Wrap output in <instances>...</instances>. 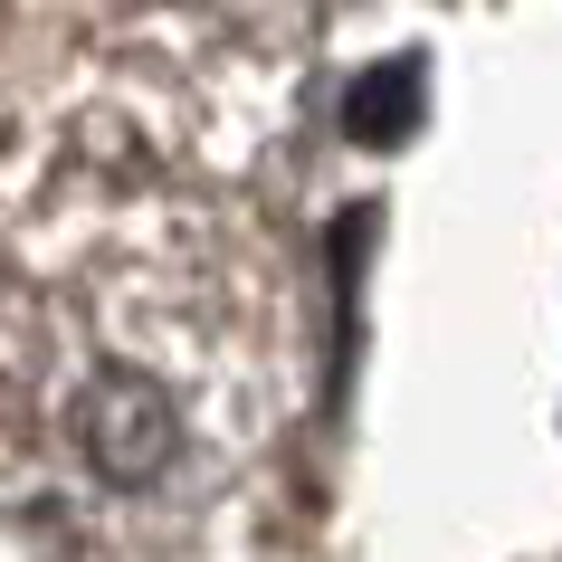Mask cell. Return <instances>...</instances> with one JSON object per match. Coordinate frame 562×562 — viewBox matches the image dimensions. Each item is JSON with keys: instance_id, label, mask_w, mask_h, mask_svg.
<instances>
[{"instance_id": "1", "label": "cell", "mask_w": 562, "mask_h": 562, "mask_svg": "<svg viewBox=\"0 0 562 562\" xmlns=\"http://www.w3.org/2000/svg\"><path fill=\"white\" fill-rule=\"evenodd\" d=\"M58 153L0 162V439L58 448L105 496L229 468L286 401L277 267L229 210L191 201L105 134L20 105Z\"/></svg>"}]
</instances>
